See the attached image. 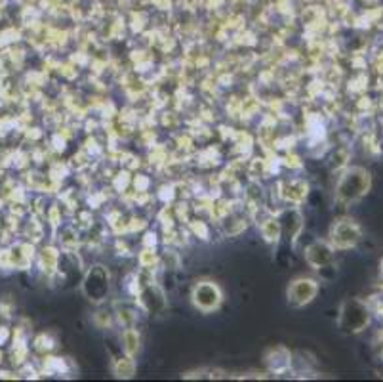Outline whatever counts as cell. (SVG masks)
I'll use <instances>...</instances> for the list:
<instances>
[{
    "mask_svg": "<svg viewBox=\"0 0 383 382\" xmlns=\"http://www.w3.org/2000/svg\"><path fill=\"white\" fill-rule=\"evenodd\" d=\"M370 190V174L364 169H351L345 176L340 180L337 185V197L351 203L356 201L363 195H366V191Z\"/></svg>",
    "mask_w": 383,
    "mask_h": 382,
    "instance_id": "obj_1",
    "label": "cell"
},
{
    "mask_svg": "<svg viewBox=\"0 0 383 382\" xmlns=\"http://www.w3.org/2000/svg\"><path fill=\"white\" fill-rule=\"evenodd\" d=\"M195 302L196 306H201L202 310H212L220 304V293L214 285L204 283L195 289Z\"/></svg>",
    "mask_w": 383,
    "mask_h": 382,
    "instance_id": "obj_5",
    "label": "cell"
},
{
    "mask_svg": "<svg viewBox=\"0 0 383 382\" xmlns=\"http://www.w3.org/2000/svg\"><path fill=\"white\" fill-rule=\"evenodd\" d=\"M358 239H361V230H358V225H356L355 222H349V220L342 222V224L334 230V241H336L340 246L355 245Z\"/></svg>",
    "mask_w": 383,
    "mask_h": 382,
    "instance_id": "obj_4",
    "label": "cell"
},
{
    "mask_svg": "<svg viewBox=\"0 0 383 382\" xmlns=\"http://www.w3.org/2000/svg\"><path fill=\"white\" fill-rule=\"evenodd\" d=\"M84 289H86V294L92 301H103V296H105L109 291V277L107 273H105V270L101 266H98L88 273Z\"/></svg>",
    "mask_w": 383,
    "mask_h": 382,
    "instance_id": "obj_3",
    "label": "cell"
},
{
    "mask_svg": "<svg viewBox=\"0 0 383 382\" xmlns=\"http://www.w3.org/2000/svg\"><path fill=\"white\" fill-rule=\"evenodd\" d=\"M368 321L370 314L364 304H361L358 301L345 302V306L342 310V320H340V327L345 333H358V331H363L368 325Z\"/></svg>",
    "mask_w": 383,
    "mask_h": 382,
    "instance_id": "obj_2",
    "label": "cell"
}]
</instances>
